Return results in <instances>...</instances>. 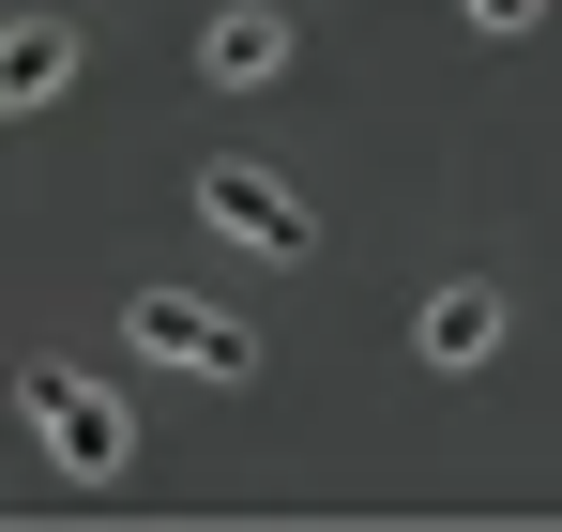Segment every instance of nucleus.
<instances>
[{"mask_svg":"<svg viewBox=\"0 0 562 532\" xmlns=\"http://www.w3.org/2000/svg\"><path fill=\"white\" fill-rule=\"evenodd\" d=\"M15 411H31V442L61 456L77 487H106V472L137 456V411H122L106 380H77V365H15Z\"/></svg>","mask_w":562,"mask_h":532,"instance_id":"nucleus-1","label":"nucleus"},{"mask_svg":"<svg viewBox=\"0 0 562 532\" xmlns=\"http://www.w3.org/2000/svg\"><path fill=\"white\" fill-rule=\"evenodd\" d=\"M122 335H137L153 365H183V380H259V335H244V320H213L198 289H137V304H122Z\"/></svg>","mask_w":562,"mask_h":532,"instance_id":"nucleus-2","label":"nucleus"},{"mask_svg":"<svg viewBox=\"0 0 562 532\" xmlns=\"http://www.w3.org/2000/svg\"><path fill=\"white\" fill-rule=\"evenodd\" d=\"M198 213H213L244 259H319V213H304L274 168H198Z\"/></svg>","mask_w":562,"mask_h":532,"instance_id":"nucleus-3","label":"nucleus"},{"mask_svg":"<svg viewBox=\"0 0 562 532\" xmlns=\"http://www.w3.org/2000/svg\"><path fill=\"white\" fill-rule=\"evenodd\" d=\"M198 62H213V77H228V91H259V77H289V15H274V0H228V15L198 31Z\"/></svg>","mask_w":562,"mask_h":532,"instance_id":"nucleus-4","label":"nucleus"},{"mask_svg":"<svg viewBox=\"0 0 562 532\" xmlns=\"http://www.w3.org/2000/svg\"><path fill=\"white\" fill-rule=\"evenodd\" d=\"M411 351H426V365H486V351H502V289H471V274H457V289H426Z\"/></svg>","mask_w":562,"mask_h":532,"instance_id":"nucleus-5","label":"nucleus"},{"mask_svg":"<svg viewBox=\"0 0 562 532\" xmlns=\"http://www.w3.org/2000/svg\"><path fill=\"white\" fill-rule=\"evenodd\" d=\"M46 91H77V31L61 15H15L0 31V107H46Z\"/></svg>","mask_w":562,"mask_h":532,"instance_id":"nucleus-6","label":"nucleus"},{"mask_svg":"<svg viewBox=\"0 0 562 532\" xmlns=\"http://www.w3.org/2000/svg\"><path fill=\"white\" fill-rule=\"evenodd\" d=\"M471 31H532V15H548V0H457Z\"/></svg>","mask_w":562,"mask_h":532,"instance_id":"nucleus-7","label":"nucleus"}]
</instances>
